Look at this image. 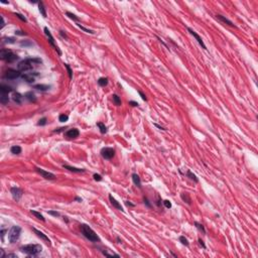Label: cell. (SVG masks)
Returning <instances> with one entry per match:
<instances>
[{
    "instance_id": "1",
    "label": "cell",
    "mask_w": 258,
    "mask_h": 258,
    "mask_svg": "<svg viewBox=\"0 0 258 258\" xmlns=\"http://www.w3.org/2000/svg\"><path fill=\"white\" fill-rule=\"evenodd\" d=\"M42 60L39 58V57H30V58H25L23 60H21L18 64H17V69L19 72H27V71H30L32 70L33 68V64H36V63H41Z\"/></svg>"
},
{
    "instance_id": "2",
    "label": "cell",
    "mask_w": 258,
    "mask_h": 258,
    "mask_svg": "<svg viewBox=\"0 0 258 258\" xmlns=\"http://www.w3.org/2000/svg\"><path fill=\"white\" fill-rule=\"evenodd\" d=\"M80 229H81V233L82 235L88 239L91 242H100V238L99 236L96 234V232L87 224H81L80 225Z\"/></svg>"
},
{
    "instance_id": "3",
    "label": "cell",
    "mask_w": 258,
    "mask_h": 258,
    "mask_svg": "<svg viewBox=\"0 0 258 258\" xmlns=\"http://www.w3.org/2000/svg\"><path fill=\"white\" fill-rule=\"evenodd\" d=\"M20 250H21V252H23L29 256H36L41 252L42 247L38 244H27V245L21 246Z\"/></svg>"
},
{
    "instance_id": "4",
    "label": "cell",
    "mask_w": 258,
    "mask_h": 258,
    "mask_svg": "<svg viewBox=\"0 0 258 258\" xmlns=\"http://www.w3.org/2000/svg\"><path fill=\"white\" fill-rule=\"evenodd\" d=\"M0 57H1V59L5 60L6 62H13L16 59H18V55L17 54H15L11 50L5 49V48L0 50Z\"/></svg>"
},
{
    "instance_id": "5",
    "label": "cell",
    "mask_w": 258,
    "mask_h": 258,
    "mask_svg": "<svg viewBox=\"0 0 258 258\" xmlns=\"http://www.w3.org/2000/svg\"><path fill=\"white\" fill-rule=\"evenodd\" d=\"M21 234V228L19 226H12L8 232V240L10 243H15Z\"/></svg>"
},
{
    "instance_id": "6",
    "label": "cell",
    "mask_w": 258,
    "mask_h": 258,
    "mask_svg": "<svg viewBox=\"0 0 258 258\" xmlns=\"http://www.w3.org/2000/svg\"><path fill=\"white\" fill-rule=\"evenodd\" d=\"M43 31H44V34L46 35V37H47L48 42L50 43V45H51V46L56 50V52H57V54H58V55H61V51L59 50L58 46L55 44V42H54V38H53V36L51 35V33H50V31L48 30V28H47V27H44V28H43Z\"/></svg>"
},
{
    "instance_id": "7",
    "label": "cell",
    "mask_w": 258,
    "mask_h": 258,
    "mask_svg": "<svg viewBox=\"0 0 258 258\" xmlns=\"http://www.w3.org/2000/svg\"><path fill=\"white\" fill-rule=\"evenodd\" d=\"M4 79L6 80H15L19 77H21V73L18 70H13V69H8L5 74H4Z\"/></svg>"
},
{
    "instance_id": "8",
    "label": "cell",
    "mask_w": 258,
    "mask_h": 258,
    "mask_svg": "<svg viewBox=\"0 0 258 258\" xmlns=\"http://www.w3.org/2000/svg\"><path fill=\"white\" fill-rule=\"evenodd\" d=\"M101 155L104 159H111L115 155V149L112 147H104L101 149Z\"/></svg>"
},
{
    "instance_id": "9",
    "label": "cell",
    "mask_w": 258,
    "mask_h": 258,
    "mask_svg": "<svg viewBox=\"0 0 258 258\" xmlns=\"http://www.w3.org/2000/svg\"><path fill=\"white\" fill-rule=\"evenodd\" d=\"M38 75H39V74H38L37 72H34V73H24V74L21 75L20 78H21L23 81H25L26 83L31 84V83H33V82L35 81V77L38 76Z\"/></svg>"
},
{
    "instance_id": "10",
    "label": "cell",
    "mask_w": 258,
    "mask_h": 258,
    "mask_svg": "<svg viewBox=\"0 0 258 258\" xmlns=\"http://www.w3.org/2000/svg\"><path fill=\"white\" fill-rule=\"evenodd\" d=\"M35 170L45 179H49V180H52L55 178V174H53L52 172H49V171H46L42 168H39V167H35Z\"/></svg>"
},
{
    "instance_id": "11",
    "label": "cell",
    "mask_w": 258,
    "mask_h": 258,
    "mask_svg": "<svg viewBox=\"0 0 258 258\" xmlns=\"http://www.w3.org/2000/svg\"><path fill=\"white\" fill-rule=\"evenodd\" d=\"M10 191H11L12 198H13L16 202H17V201H19V200L21 199L22 195H23L22 189H21V188H19V187H17V186H12V187L10 188Z\"/></svg>"
},
{
    "instance_id": "12",
    "label": "cell",
    "mask_w": 258,
    "mask_h": 258,
    "mask_svg": "<svg viewBox=\"0 0 258 258\" xmlns=\"http://www.w3.org/2000/svg\"><path fill=\"white\" fill-rule=\"evenodd\" d=\"M80 135V131L77 128H73V129H69L67 132H64V137L69 138V139H74L79 137Z\"/></svg>"
},
{
    "instance_id": "13",
    "label": "cell",
    "mask_w": 258,
    "mask_h": 258,
    "mask_svg": "<svg viewBox=\"0 0 258 258\" xmlns=\"http://www.w3.org/2000/svg\"><path fill=\"white\" fill-rule=\"evenodd\" d=\"M187 30H188V32H189V33H190V34H191V35H192V36L196 38V40L199 42V44H200V45H201V46H202L204 49H207V46H206V44L204 43L203 39L200 37V35H199V34H198V33H197V32H196L194 29H191L190 27H187Z\"/></svg>"
},
{
    "instance_id": "14",
    "label": "cell",
    "mask_w": 258,
    "mask_h": 258,
    "mask_svg": "<svg viewBox=\"0 0 258 258\" xmlns=\"http://www.w3.org/2000/svg\"><path fill=\"white\" fill-rule=\"evenodd\" d=\"M32 231L36 234V236H37V237H39L41 240H43L47 245H50V240L48 239V237H47L45 234H43L42 232H40L39 230H37V229H35V228H32Z\"/></svg>"
},
{
    "instance_id": "15",
    "label": "cell",
    "mask_w": 258,
    "mask_h": 258,
    "mask_svg": "<svg viewBox=\"0 0 258 258\" xmlns=\"http://www.w3.org/2000/svg\"><path fill=\"white\" fill-rule=\"evenodd\" d=\"M109 201H110L111 205H112L114 208H116L117 210H119V211H121V212H124L123 207L121 206V204H120V203H119L115 198H113V196H112V195H109Z\"/></svg>"
},
{
    "instance_id": "16",
    "label": "cell",
    "mask_w": 258,
    "mask_h": 258,
    "mask_svg": "<svg viewBox=\"0 0 258 258\" xmlns=\"http://www.w3.org/2000/svg\"><path fill=\"white\" fill-rule=\"evenodd\" d=\"M11 92H13V90H12V88H11L10 86L5 85V84H1V85H0V93H1V94H6V95H8V94L11 93Z\"/></svg>"
},
{
    "instance_id": "17",
    "label": "cell",
    "mask_w": 258,
    "mask_h": 258,
    "mask_svg": "<svg viewBox=\"0 0 258 258\" xmlns=\"http://www.w3.org/2000/svg\"><path fill=\"white\" fill-rule=\"evenodd\" d=\"M63 168L70 170V171H73V172H77V173H80V172H84L85 169L83 168H78V167H74V166H71V165H68V164H63L62 165Z\"/></svg>"
},
{
    "instance_id": "18",
    "label": "cell",
    "mask_w": 258,
    "mask_h": 258,
    "mask_svg": "<svg viewBox=\"0 0 258 258\" xmlns=\"http://www.w3.org/2000/svg\"><path fill=\"white\" fill-rule=\"evenodd\" d=\"M216 17H217L219 20H221L222 22H224V23H226V24H228V25H230V26H234V23H233L231 20H229L228 18H226L225 16H223V15H221V14H217Z\"/></svg>"
},
{
    "instance_id": "19",
    "label": "cell",
    "mask_w": 258,
    "mask_h": 258,
    "mask_svg": "<svg viewBox=\"0 0 258 258\" xmlns=\"http://www.w3.org/2000/svg\"><path fill=\"white\" fill-rule=\"evenodd\" d=\"M24 98H25L26 100H28L29 102H35V101H36V97H35L34 93H32L31 91L25 93V94H24Z\"/></svg>"
},
{
    "instance_id": "20",
    "label": "cell",
    "mask_w": 258,
    "mask_h": 258,
    "mask_svg": "<svg viewBox=\"0 0 258 258\" xmlns=\"http://www.w3.org/2000/svg\"><path fill=\"white\" fill-rule=\"evenodd\" d=\"M132 180L134 182L135 185H137L138 187H141V180H140V177L137 173H132Z\"/></svg>"
},
{
    "instance_id": "21",
    "label": "cell",
    "mask_w": 258,
    "mask_h": 258,
    "mask_svg": "<svg viewBox=\"0 0 258 258\" xmlns=\"http://www.w3.org/2000/svg\"><path fill=\"white\" fill-rule=\"evenodd\" d=\"M12 99L14 102L20 104L21 103V100H22V95L19 94L18 92H13V95H12Z\"/></svg>"
},
{
    "instance_id": "22",
    "label": "cell",
    "mask_w": 258,
    "mask_h": 258,
    "mask_svg": "<svg viewBox=\"0 0 258 258\" xmlns=\"http://www.w3.org/2000/svg\"><path fill=\"white\" fill-rule=\"evenodd\" d=\"M50 86H47V85H42V84H38V85H34L33 86V89H36L38 91H47L49 90Z\"/></svg>"
},
{
    "instance_id": "23",
    "label": "cell",
    "mask_w": 258,
    "mask_h": 258,
    "mask_svg": "<svg viewBox=\"0 0 258 258\" xmlns=\"http://www.w3.org/2000/svg\"><path fill=\"white\" fill-rule=\"evenodd\" d=\"M180 198H181V200H182L184 203H186L187 205H190V204H191V200H190V198H189V196H188L187 192H182V194H180Z\"/></svg>"
},
{
    "instance_id": "24",
    "label": "cell",
    "mask_w": 258,
    "mask_h": 258,
    "mask_svg": "<svg viewBox=\"0 0 258 258\" xmlns=\"http://www.w3.org/2000/svg\"><path fill=\"white\" fill-rule=\"evenodd\" d=\"M38 10H39L40 14L45 18V17H46V10H45V8H44L42 2H38Z\"/></svg>"
},
{
    "instance_id": "25",
    "label": "cell",
    "mask_w": 258,
    "mask_h": 258,
    "mask_svg": "<svg viewBox=\"0 0 258 258\" xmlns=\"http://www.w3.org/2000/svg\"><path fill=\"white\" fill-rule=\"evenodd\" d=\"M0 102L3 105H6L9 102V97L6 94H0Z\"/></svg>"
},
{
    "instance_id": "26",
    "label": "cell",
    "mask_w": 258,
    "mask_h": 258,
    "mask_svg": "<svg viewBox=\"0 0 258 258\" xmlns=\"http://www.w3.org/2000/svg\"><path fill=\"white\" fill-rule=\"evenodd\" d=\"M21 147L20 146H18V145H14V146H12L11 148H10V151H11V153H13V154H20L21 153Z\"/></svg>"
},
{
    "instance_id": "27",
    "label": "cell",
    "mask_w": 258,
    "mask_h": 258,
    "mask_svg": "<svg viewBox=\"0 0 258 258\" xmlns=\"http://www.w3.org/2000/svg\"><path fill=\"white\" fill-rule=\"evenodd\" d=\"M30 213L33 215V216H35L37 219H39V220H41V221H45V219H44V217L39 213V212H37V211H34V210H30Z\"/></svg>"
},
{
    "instance_id": "28",
    "label": "cell",
    "mask_w": 258,
    "mask_h": 258,
    "mask_svg": "<svg viewBox=\"0 0 258 258\" xmlns=\"http://www.w3.org/2000/svg\"><path fill=\"white\" fill-rule=\"evenodd\" d=\"M102 253L106 256V257H120L119 254H116V253H112V252H109L108 250H102Z\"/></svg>"
},
{
    "instance_id": "29",
    "label": "cell",
    "mask_w": 258,
    "mask_h": 258,
    "mask_svg": "<svg viewBox=\"0 0 258 258\" xmlns=\"http://www.w3.org/2000/svg\"><path fill=\"white\" fill-rule=\"evenodd\" d=\"M97 126L99 127L100 132H101L102 134H105V133L107 132V127L105 126V124H104V123H102V122H98V123H97Z\"/></svg>"
},
{
    "instance_id": "30",
    "label": "cell",
    "mask_w": 258,
    "mask_h": 258,
    "mask_svg": "<svg viewBox=\"0 0 258 258\" xmlns=\"http://www.w3.org/2000/svg\"><path fill=\"white\" fill-rule=\"evenodd\" d=\"M185 174H186V176H187V177H189L190 179H192L195 182H198V181H199V179H198V177L196 176V174H194L189 169L186 171V173H185Z\"/></svg>"
},
{
    "instance_id": "31",
    "label": "cell",
    "mask_w": 258,
    "mask_h": 258,
    "mask_svg": "<svg viewBox=\"0 0 258 258\" xmlns=\"http://www.w3.org/2000/svg\"><path fill=\"white\" fill-rule=\"evenodd\" d=\"M112 99H113V102L115 103V105H117V106H120V105L122 104V102H121V99H120V97H119L118 95L114 94V95L112 96Z\"/></svg>"
},
{
    "instance_id": "32",
    "label": "cell",
    "mask_w": 258,
    "mask_h": 258,
    "mask_svg": "<svg viewBox=\"0 0 258 258\" xmlns=\"http://www.w3.org/2000/svg\"><path fill=\"white\" fill-rule=\"evenodd\" d=\"M98 84H99V86H101V87H105V86L108 85V79H107V78H100V79L98 80Z\"/></svg>"
},
{
    "instance_id": "33",
    "label": "cell",
    "mask_w": 258,
    "mask_h": 258,
    "mask_svg": "<svg viewBox=\"0 0 258 258\" xmlns=\"http://www.w3.org/2000/svg\"><path fill=\"white\" fill-rule=\"evenodd\" d=\"M195 226H196V228H197L200 232H202L204 235L206 234V230H205V228H204V226H203L202 224H200V223H198V222H195Z\"/></svg>"
},
{
    "instance_id": "34",
    "label": "cell",
    "mask_w": 258,
    "mask_h": 258,
    "mask_svg": "<svg viewBox=\"0 0 258 258\" xmlns=\"http://www.w3.org/2000/svg\"><path fill=\"white\" fill-rule=\"evenodd\" d=\"M66 15L69 17V18H71V19H73L74 21H79L80 19H79V17H77L74 13H72V12H69V11H67L66 12Z\"/></svg>"
},
{
    "instance_id": "35",
    "label": "cell",
    "mask_w": 258,
    "mask_h": 258,
    "mask_svg": "<svg viewBox=\"0 0 258 258\" xmlns=\"http://www.w3.org/2000/svg\"><path fill=\"white\" fill-rule=\"evenodd\" d=\"M178 239H179V242H180L182 245H184V246H188V245H189V243H188L187 239H186L184 236H180Z\"/></svg>"
},
{
    "instance_id": "36",
    "label": "cell",
    "mask_w": 258,
    "mask_h": 258,
    "mask_svg": "<svg viewBox=\"0 0 258 258\" xmlns=\"http://www.w3.org/2000/svg\"><path fill=\"white\" fill-rule=\"evenodd\" d=\"M63 64H64V67H66V69H67V71H68V74H69V78H70V80H72V78H73V71H72L71 67H70L68 63H63Z\"/></svg>"
},
{
    "instance_id": "37",
    "label": "cell",
    "mask_w": 258,
    "mask_h": 258,
    "mask_svg": "<svg viewBox=\"0 0 258 258\" xmlns=\"http://www.w3.org/2000/svg\"><path fill=\"white\" fill-rule=\"evenodd\" d=\"M77 25H78L82 30H84V31H85V32H87V33H92V34H93V33H95V32H94V30H92V29H88V28L84 27L83 25H81V24H79V23H77Z\"/></svg>"
},
{
    "instance_id": "38",
    "label": "cell",
    "mask_w": 258,
    "mask_h": 258,
    "mask_svg": "<svg viewBox=\"0 0 258 258\" xmlns=\"http://www.w3.org/2000/svg\"><path fill=\"white\" fill-rule=\"evenodd\" d=\"M58 120H59V122H66L69 120V116L66 114H60L58 116Z\"/></svg>"
},
{
    "instance_id": "39",
    "label": "cell",
    "mask_w": 258,
    "mask_h": 258,
    "mask_svg": "<svg viewBox=\"0 0 258 258\" xmlns=\"http://www.w3.org/2000/svg\"><path fill=\"white\" fill-rule=\"evenodd\" d=\"M45 124H46V118H45V117L39 119V121L37 122V125H38V126H44Z\"/></svg>"
},
{
    "instance_id": "40",
    "label": "cell",
    "mask_w": 258,
    "mask_h": 258,
    "mask_svg": "<svg viewBox=\"0 0 258 258\" xmlns=\"http://www.w3.org/2000/svg\"><path fill=\"white\" fill-rule=\"evenodd\" d=\"M14 14H15V16H16L17 18H19L21 21H23V22H26V21H27V19H26L22 14H20V13H14Z\"/></svg>"
},
{
    "instance_id": "41",
    "label": "cell",
    "mask_w": 258,
    "mask_h": 258,
    "mask_svg": "<svg viewBox=\"0 0 258 258\" xmlns=\"http://www.w3.org/2000/svg\"><path fill=\"white\" fill-rule=\"evenodd\" d=\"M162 203H163V205H164V207L166 209H170L171 208V203L168 200H164V201H162Z\"/></svg>"
},
{
    "instance_id": "42",
    "label": "cell",
    "mask_w": 258,
    "mask_h": 258,
    "mask_svg": "<svg viewBox=\"0 0 258 258\" xmlns=\"http://www.w3.org/2000/svg\"><path fill=\"white\" fill-rule=\"evenodd\" d=\"M4 42L5 43H14L15 39L13 37H7V38H4Z\"/></svg>"
},
{
    "instance_id": "43",
    "label": "cell",
    "mask_w": 258,
    "mask_h": 258,
    "mask_svg": "<svg viewBox=\"0 0 258 258\" xmlns=\"http://www.w3.org/2000/svg\"><path fill=\"white\" fill-rule=\"evenodd\" d=\"M20 45H21V46H27V45H32V42H30L29 40H24V41H21V42H20Z\"/></svg>"
},
{
    "instance_id": "44",
    "label": "cell",
    "mask_w": 258,
    "mask_h": 258,
    "mask_svg": "<svg viewBox=\"0 0 258 258\" xmlns=\"http://www.w3.org/2000/svg\"><path fill=\"white\" fill-rule=\"evenodd\" d=\"M93 177H94V179L97 180V181H101V180H102V175H100V174H98V173H94Z\"/></svg>"
},
{
    "instance_id": "45",
    "label": "cell",
    "mask_w": 258,
    "mask_h": 258,
    "mask_svg": "<svg viewBox=\"0 0 258 258\" xmlns=\"http://www.w3.org/2000/svg\"><path fill=\"white\" fill-rule=\"evenodd\" d=\"M48 214L53 216V217H59L60 216V214L58 212H56V211H48Z\"/></svg>"
},
{
    "instance_id": "46",
    "label": "cell",
    "mask_w": 258,
    "mask_h": 258,
    "mask_svg": "<svg viewBox=\"0 0 258 258\" xmlns=\"http://www.w3.org/2000/svg\"><path fill=\"white\" fill-rule=\"evenodd\" d=\"M4 258H17V255L12 254V253H10V254H5Z\"/></svg>"
},
{
    "instance_id": "47",
    "label": "cell",
    "mask_w": 258,
    "mask_h": 258,
    "mask_svg": "<svg viewBox=\"0 0 258 258\" xmlns=\"http://www.w3.org/2000/svg\"><path fill=\"white\" fill-rule=\"evenodd\" d=\"M138 94L140 95V97H141V99H142L143 101H146V100H147L146 96H145V95H144V94H143V93H142V92H141L140 90H138Z\"/></svg>"
},
{
    "instance_id": "48",
    "label": "cell",
    "mask_w": 258,
    "mask_h": 258,
    "mask_svg": "<svg viewBox=\"0 0 258 258\" xmlns=\"http://www.w3.org/2000/svg\"><path fill=\"white\" fill-rule=\"evenodd\" d=\"M143 201H144V204L146 205V207H147V208H151V205H150V203H149V201H148V199H147V198H144V199H143Z\"/></svg>"
},
{
    "instance_id": "49",
    "label": "cell",
    "mask_w": 258,
    "mask_h": 258,
    "mask_svg": "<svg viewBox=\"0 0 258 258\" xmlns=\"http://www.w3.org/2000/svg\"><path fill=\"white\" fill-rule=\"evenodd\" d=\"M59 35H60L62 38H66V39H68V36H67V34H66V32H64L63 30H59Z\"/></svg>"
},
{
    "instance_id": "50",
    "label": "cell",
    "mask_w": 258,
    "mask_h": 258,
    "mask_svg": "<svg viewBox=\"0 0 258 258\" xmlns=\"http://www.w3.org/2000/svg\"><path fill=\"white\" fill-rule=\"evenodd\" d=\"M129 105H131L132 107H137L139 104L137 102H135V101H129Z\"/></svg>"
},
{
    "instance_id": "51",
    "label": "cell",
    "mask_w": 258,
    "mask_h": 258,
    "mask_svg": "<svg viewBox=\"0 0 258 258\" xmlns=\"http://www.w3.org/2000/svg\"><path fill=\"white\" fill-rule=\"evenodd\" d=\"M4 26H5V21H4V18H3V16H1V26H0V28L2 29Z\"/></svg>"
},
{
    "instance_id": "52",
    "label": "cell",
    "mask_w": 258,
    "mask_h": 258,
    "mask_svg": "<svg viewBox=\"0 0 258 258\" xmlns=\"http://www.w3.org/2000/svg\"><path fill=\"white\" fill-rule=\"evenodd\" d=\"M125 205H126L127 207H135V205L132 204V203H130L129 201H126V202H125Z\"/></svg>"
},
{
    "instance_id": "53",
    "label": "cell",
    "mask_w": 258,
    "mask_h": 258,
    "mask_svg": "<svg viewBox=\"0 0 258 258\" xmlns=\"http://www.w3.org/2000/svg\"><path fill=\"white\" fill-rule=\"evenodd\" d=\"M6 229H2L1 230V238H2V241H3V239H4V235H5V233H6Z\"/></svg>"
},
{
    "instance_id": "54",
    "label": "cell",
    "mask_w": 258,
    "mask_h": 258,
    "mask_svg": "<svg viewBox=\"0 0 258 258\" xmlns=\"http://www.w3.org/2000/svg\"><path fill=\"white\" fill-rule=\"evenodd\" d=\"M15 33H16L17 35H25V32H23V31H21V30H16Z\"/></svg>"
},
{
    "instance_id": "55",
    "label": "cell",
    "mask_w": 258,
    "mask_h": 258,
    "mask_svg": "<svg viewBox=\"0 0 258 258\" xmlns=\"http://www.w3.org/2000/svg\"><path fill=\"white\" fill-rule=\"evenodd\" d=\"M199 243H200V245H201L203 248H206V245H205V243H204V241H203L202 239H199Z\"/></svg>"
},
{
    "instance_id": "56",
    "label": "cell",
    "mask_w": 258,
    "mask_h": 258,
    "mask_svg": "<svg viewBox=\"0 0 258 258\" xmlns=\"http://www.w3.org/2000/svg\"><path fill=\"white\" fill-rule=\"evenodd\" d=\"M66 128L64 127H61V128H58V129H55V130H53V132H56V133H58V132H60V131H63Z\"/></svg>"
},
{
    "instance_id": "57",
    "label": "cell",
    "mask_w": 258,
    "mask_h": 258,
    "mask_svg": "<svg viewBox=\"0 0 258 258\" xmlns=\"http://www.w3.org/2000/svg\"><path fill=\"white\" fill-rule=\"evenodd\" d=\"M154 126H155V127H157V128H158V129H160V130H165L163 127H161L160 125H158V124H156V123H154Z\"/></svg>"
},
{
    "instance_id": "58",
    "label": "cell",
    "mask_w": 258,
    "mask_h": 258,
    "mask_svg": "<svg viewBox=\"0 0 258 258\" xmlns=\"http://www.w3.org/2000/svg\"><path fill=\"white\" fill-rule=\"evenodd\" d=\"M75 200H76V201H78V202H82V201H83V200H82L81 198H79V197H76V198H75Z\"/></svg>"
},
{
    "instance_id": "59",
    "label": "cell",
    "mask_w": 258,
    "mask_h": 258,
    "mask_svg": "<svg viewBox=\"0 0 258 258\" xmlns=\"http://www.w3.org/2000/svg\"><path fill=\"white\" fill-rule=\"evenodd\" d=\"M1 3H3V4H8L9 2H7V1H0Z\"/></svg>"
},
{
    "instance_id": "60",
    "label": "cell",
    "mask_w": 258,
    "mask_h": 258,
    "mask_svg": "<svg viewBox=\"0 0 258 258\" xmlns=\"http://www.w3.org/2000/svg\"><path fill=\"white\" fill-rule=\"evenodd\" d=\"M63 220H64V221H66V222H67V223H68V222H69V220H68V219H67V217H63Z\"/></svg>"
}]
</instances>
